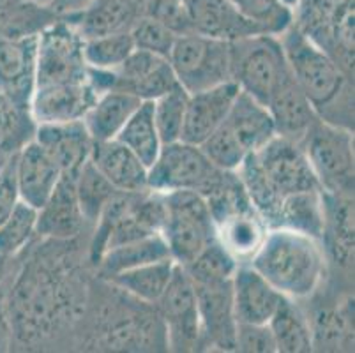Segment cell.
I'll return each instance as SVG.
<instances>
[{"label":"cell","instance_id":"cell-1","mask_svg":"<svg viewBox=\"0 0 355 353\" xmlns=\"http://www.w3.org/2000/svg\"><path fill=\"white\" fill-rule=\"evenodd\" d=\"M279 41L293 80L318 117L329 124L352 129L354 89L345 67L297 25L292 24L279 34Z\"/></svg>","mask_w":355,"mask_h":353},{"label":"cell","instance_id":"cell-2","mask_svg":"<svg viewBox=\"0 0 355 353\" xmlns=\"http://www.w3.org/2000/svg\"><path fill=\"white\" fill-rule=\"evenodd\" d=\"M250 265L293 300L313 295L325 272L322 242L288 228H269Z\"/></svg>","mask_w":355,"mask_h":353},{"label":"cell","instance_id":"cell-3","mask_svg":"<svg viewBox=\"0 0 355 353\" xmlns=\"http://www.w3.org/2000/svg\"><path fill=\"white\" fill-rule=\"evenodd\" d=\"M232 82L261 105L292 78L279 35L254 34L230 43Z\"/></svg>","mask_w":355,"mask_h":353},{"label":"cell","instance_id":"cell-4","mask_svg":"<svg viewBox=\"0 0 355 353\" xmlns=\"http://www.w3.org/2000/svg\"><path fill=\"white\" fill-rule=\"evenodd\" d=\"M163 196L166 214L161 233L173 261L184 267L216 239L214 219L205 198L196 191H175Z\"/></svg>","mask_w":355,"mask_h":353},{"label":"cell","instance_id":"cell-5","mask_svg":"<svg viewBox=\"0 0 355 353\" xmlns=\"http://www.w3.org/2000/svg\"><path fill=\"white\" fill-rule=\"evenodd\" d=\"M85 80H89V66L83 57L82 35L71 19L59 16L37 34L35 89Z\"/></svg>","mask_w":355,"mask_h":353},{"label":"cell","instance_id":"cell-6","mask_svg":"<svg viewBox=\"0 0 355 353\" xmlns=\"http://www.w3.org/2000/svg\"><path fill=\"white\" fill-rule=\"evenodd\" d=\"M177 82L188 94L232 82L230 43L202 34L180 35L168 57Z\"/></svg>","mask_w":355,"mask_h":353},{"label":"cell","instance_id":"cell-7","mask_svg":"<svg viewBox=\"0 0 355 353\" xmlns=\"http://www.w3.org/2000/svg\"><path fill=\"white\" fill-rule=\"evenodd\" d=\"M301 144L325 193L341 196L354 191L352 129L329 124L320 119L309 129Z\"/></svg>","mask_w":355,"mask_h":353},{"label":"cell","instance_id":"cell-8","mask_svg":"<svg viewBox=\"0 0 355 353\" xmlns=\"http://www.w3.org/2000/svg\"><path fill=\"white\" fill-rule=\"evenodd\" d=\"M200 145L188 141L164 144L156 161L148 166V189L168 194L175 191H196L203 194L219 177Z\"/></svg>","mask_w":355,"mask_h":353},{"label":"cell","instance_id":"cell-9","mask_svg":"<svg viewBox=\"0 0 355 353\" xmlns=\"http://www.w3.org/2000/svg\"><path fill=\"white\" fill-rule=\"evenodd\" d=\"M156 309L164 327L168 348L193 352L202 346L195 283L179 264L166 290L156 302Z\"/></svg>","mask_w":355,"mask_h":353},{"label":"cell","instance_id":"cell-10","mask_svg":"<svg viewBox=\"0 0 355 353\" xmlns=\"http://www.w3.org/2000/svg\"><path fill=\"white\" fill-rule=\"evenodd\" d=\"M253 154L261 170L266 171L270 182L283 196L320 187L304 147L299 141L274 136L266 147Z\"/></svg>","mask_w":355,"mask_h":353},{"label":"cell","instance_id":"cell-11","mask_svg":"<svg viewBox=\"0 0 355 353\" xmlns=\"http://www.w3.org/2000/svg\"><path fill=\"white\" fill-rule=\"evenodd\" d=\"M37 35H0V97L28 113L35 89Z\"/></svg>","mask_w":355,"mask_h":353},{"label":"cell","instance_id":"cell-12","mask_svg":"<svg viewBox=\"0 0 355 353\" xmlns=\"http://www.w3.org/2000/svg\"><path fill=\"white\" fill-rule=\"evenodd\" d=\"M110 74V89L131 92L140 101H154L179 85L170 60L148 51L137 50Z\"/></svg>","mask_w":355,"mask_h":353},{"label":"cell","instance_id":"cell-13","mask_svg":"<svg viewBox=\"0 0 355 353\" xmlns=\"http://www.w3.org/2000/svg\"><path fill=\"white\" fill-rule=\"evenodd\" d=\"M202 346L221 352L235 350L237 320L232 302V281L195 284Z\"/></svg>","mask_w":355,"mask_h":353},{"label":"cell","instance_id":"cell-14","mask_svg":"<svg viewBox=\"0 0 355 353\" xmlns=\"http://www.w3.org/2000/svg\"><path fill=\"white\" fill-rule=\"evenodd\" d=\"M98 90L92 82L64 83V85L40 87L34 90L28 113L35 124L83 121L85 113L94 105Z\"/></svg>","mask_w":355,"mask_h":353},{"label":"cell","instance_id":"cell-15","mask_svg":"<svg viewBox=\"0 0 355 353\" xmlns=\"http://www.w3.org/2000/svg\"><path fill=\"white\" fill-rule=\"evenodd\" d=\"M62 170L35 140L15 154V182L21 202L40 210L62 179Z\"/></svg>","mask_w":355,"mask_h":353},{"label":"cell","instance_id":"cell-16","mask_svg":"<svg viewBox=\"0 0 355 353\" xmlns=\"http://www.w3.org/2000/svg\"><path fill=\"white\" fill-rule=\"evenodd\" d=\"M283 299L285 295L250 264H239L232 277V302L237 323L267 325Z\"/></svg>","mask_w":355,"mask_h":353},{"label":"cell","instance_id":"cell-17","mask_svg":"<svg viewBox=\"0 0 355 353\" xmlns=\"http://www.w3.org/2000/svg\"><path fill=\"white\" fill-rule=\"evenodd\" d=\"M239 90L241 89L237 83L227 82L218 87L189 94L180 140L193 145H202L227 121L228 112L234 105Z\"/></svg>","mask_w":355,"mask_h":353},{"label":"cell","instance_id":"cell-18","mask_svg":"<svg viewBox=\"0 0 355 353\" xmlns=\"http://www.w3.org/2000/svg\"><path fill=\"white\" fill-rule=\"evenodd\" d=\"M34 140L51 155L62 173L73 177L90 160L94 148V140L83 121L37 124Z\"/></svg>","mask_w":355,"mask_h":353},{"label":"cell","instance_id":"cell-19","mask_svg":"<svg viewBox=\"0 0 355 353\" xmlns=\"http://www.w3.org/2000/svg\"><path fill=\"white\" fill-rule=\"evenodd\" d=\"M196 34L221 41H237L261 32L230 0H184Z\"/></svg>","mask_w":355,"mask_h":353},{"label":"cell","instance_id":"cell-20","mask_svg":"<svg viewBox=\"0 0 355 353\" xmlns=\"http://www.w3.org/2000/svg\"><path fill=\"white\" fill-rule=\"evenodd\" d=\"M144 9L137 0H90L78 12L66 15L82 39L122 34L133 28Z\"/></svg>","mask_w":355,"mask_h":353},{"label":"cell","instance_id":"cell-21","mask_svg":"<svg viewBox=\"0 0 355 353\" xmlns=\"http://www.w3.org/2000/svg\"><path fill=\"white\" fill-rule=\"evenodd\" d=\"M90 161L117 191L140 193L148 189V166L119 140L94 144Z\"/></svg>","mask_w":355,"mask_h":353},{"label":"cell","instance_id":"cell-22","mask_svg":"<svg viewBox=\"0 0 355 353\" xmlns=\"http://www.w3.org/2000/svg\"><path fill=\"white\" fill-rule=\"evenodd\" d=\"M85 226L73 175H62L50 198L37 210V235L50 239L76 237Z\"/></svg>","mask_w":355,"mask_h":353},{"label":"cell","instance_id":"cell-23","mask_svg":"<svg viewBox=\"0 0 355 353\" xmlns=\"http://www.w3.org/2000/svg\"><path fill=\"white\" fill-rule=\"evenodd\" d=\"M277 136L290 138L301 144L309 129L320 121L318 113L308 101L293 76L274 92L267 103Z\"/></svg>","mask_w":355,"mask_h":353},{"label":"cell","instance_id":"cell-24","mask_svg":"<svg viewBox=\"0 0 355 353\" xmlns=\"http://www.w3.org/2000/svg\"><path fill=\"white\" fill-rule=\"evenodd\" d=\"M225 124L230 128L248 154L258 152L274 136H277L276 126L267 106L242 90H239Z\"/></svg>","mask_w":355,"mask_h":353},{"label":"cell","instance_id":"cell-25","mask_svg":"<svg viewBox=\"0 0 355 353\" xmlns=\"http://www.w3.org/2000/svg\"><path fill=\"white\" fill-rule=\"evenodd\" d=\"M140 103L137 96L121 89H108L98 94L94 105L83 117V124L94 144L115 140Z\"/></svg>","mask_w":355,"mask_h":353},{"label":"cell","instance_id":"cell-26","mask_svg":"<svg viewBox=\"0 0 355 353\" xmlns=\"http://www.w3.org/2000/svg\"><path fill=\"white\" fill-rule=\"evenodd\" d=\"M267 232L269 226L254 209L241 210L216 223V239L239 264H250Z\"/></svg>","mask_w":355,"mask_h":353},{"label":"cell","instance_id":"cell-27","mask_svg":"<svg viewBox=\"0 0 355 353\" xmlns=\"http://www.w3.org/2000/svg\"><path fill=\"white\" fill-rule=\"evenodd\" d=\"M279 226L324 241L327 232V209L324 189L299 191L283 196ZM277 226V228H279Z\"/></svg>","mask_w":355,"mask_h":353},{"label":"cell","instance_id":"cell-28","mask_svg":"<svg viewBox=\"0 0 355 353\" xmlns=\"http://www.w3.org/2000/svg\"><path fill=\"white\" fill-rule=\"evenodd\" d=\"M175 267V261L172 258H166V260L117 272V274L108 276L106 279L112 286L124 291L125 295L133 297L138 302L147 304V306H156V302L161 299L168 283L172 279Z\"/></svg>","mask_w":355,"mask_h":353},{"label":"cell","instance_id":"cell-29","mask_svg":"<svg viewBox=\"0 0 355 353\" xmlns=\"http://www.w3.org/2000/svg\"><path fill=\"white\" fill-rule=\"evenodd\" d=\"M166 258H172V255H170V249H168L163 233L157 232L145 235V237L135 239V241L124 242V244H117L114 248H108L96 264H98L103 276L108 277L117 274V272L166 260Z\"/></svg>","mask_w":355,"mask_h":353},{"label":"cell","instance_id":"cell-30","mask_svg":"<svg viewBox=\"0 0 355 353\" xmlns=\"http://www.w3.org/2000/svg\"><path fill=\"white\" fill-rule=\"evenodd\" d=\"M267 325L272 330L277 352L308 353L315 346L311 322L293 299L285 297Z\"/></svg>","mask_w":355,"mask_h":353},{"label":"cell","instance_id":"cell-31","mask_svg":"<svg viewBox=\"0 0 355 353\" xmlns=\"http://www.w3.org/2000/svg\"><path fill=\"white\" fill-rule=\"evenodd\" d=\"M237 175L244 186L251 205L267 223L269 228L279 226V210H282L283 194L276 189L266 171L261 170L254 154H248V157L239 166Z\"/></svg>","mask_w":355,"mask_h":353},{"label":"cell","instance_id":"cell-32","mask_svg":"<svg viewBox=\"0 0 355 353\" xmlns=\"http://www.w3.org/2000/svg\"><path fill=\"white\" fill-rule=\"evenodd\" d=\"M57 18L50 6L35 0H0V35L6 37L37 35Z\"/></svg>","mask_w":355,"mask_h":353},{"label":"cell","instance_id":"cell-33","mask_svg":"<svg viewBox=\"0 0 355 353\" xmlns=\"http://www.w3.org/2000/svg\"><path fill=\"white\" fill-rule=\"evenodd\" d=\"M115 140L124 144L129 150H133L145 166H150L156 161L163 144L154 124L153 101L140 103V106L129 117V121L125 122Z\"/></svg>","mask_w":355,"mask_h":353},{"label":"cell","instance_id":"cell-34","mask_svg":"<svg viewBox=\"0 0 355 353\" xmlns=\"http://www.w3.org/2000/svg\"><path fill=\"white\" fill-rule=\"evenodd\" d=\"M74 189H76V198H78L85 225L92 226L98 223L105 207L117 193V189L105 179V175L90 160L74 175Z\"/></svg>","mask_w":355,"mask_h":353},{"label":"cell","instance_id":"cell-35","mask_svg":"<svg viewBox=\"0 0 355 353\" xmlns=\"http://www.w3.org/2000/svg\"><path fill=\"white\" fill-rule=\"evenodd\" d=\"M237 267L239 261L218 239H214L196 255L195 260L184 265V270L188 272V276L195 284H214L232 281Z\"/></svg>","mask_w":355,"mask_h":353},{"label":"cell","instance_id":"cell-36","mask_svg":"<svg viewBox=\"0 0 355 353\" xmlns=\"http://www.w3.org/2000/svg\"><path fill=\"white\" fill-rule=\"evenodd\" d=\"M189 94L180 85L164 92L153 101V115L161 144H173L182 136Z\"/></svg>","mask_w":355,"mask_h":353},{"label":"cell","instance_id":"cell-37","mask_svg":"<svg viewBox=\"0 0 355 353\" xmlns=\"http://www.w3.org/2000/svg\"><path fill=\"white\" fill-rule=\"evenodd\" d=\"M37 233V209L18 200L0 225V255L16 257Z\"/></svg>","mask_w":355,"mask_h":353},{"label":"cell","instance_id":"cell-38","mask_svg":"<svg viewBox=\"0 0 355 353\" xmlns=\"http://www.w3.org/2000/svg\"><path fill=\"white\" fill-rule=\"evenodd\" d=\"M135 51L133 37L129 32L83 41V57L90 69L114 71Z\"/></svg>","mask_w":355,"mask_h":353},{"label":"cell","instance_id":"cell-39","mask_svg":"<svg viewBox=\"0 0 355 353\" xmlns=\"http://www.w3.org/2000/svg\"><path fill=\"white\" fill-rule=\"evenodd\" d=\"M261 32L279 35L293 24V9L283 0H230Z\"/></svg>","mask_w":355,"mask_h":353},{"label":"cell","instance_id":"cell-40","mask_svg":"<svg viewBox=\"0 0 355 353\" xmlns=\"http://www.w3.org/2000/svg\"><path fill=\"white\" fill-rule=\"evenodd\" d=\"M200 147L205 152L209 161L223 171H237L242 161L248 157V150L242 147L241 141L235 138L225 122Z\"/></svg>","mask_w":355,"mask_h":353},{"label":"cell","instance_id":"cell-41","mask_svg":"<svg viewBox=\"0 0 355 353\" xmlns=\"http://www.w3.org/2000/svg\"><path fill=\"white\" fill-rule=\"evenodd\" d=\"M137 50L148 51V53L159 55L168 58L173 50V44L177 41V35L168 31L166 27L156 21L150 16L141 12L140 18L135 21L133 28L129 31Z\"/></svg>","mask_w":355,"mask_h":353},{"label":"cell","instance_id":"cell-42","mask_svg":"<svg viewBox=\"0 0 355 353\" xmlns=\"http://www.w3.org/2000/svg\"><path fill=\"white\" fill-rule=\"evenodd\" d=\"M141 9H144V15L159 21L177 37L195 32L188 6L184 0H145Z\"/></svg>","mask_w":355,"mask_h":353},{"label":"cell","instance_id":"cell-43","mask_svg":"<svg viewBox=\"0 0 355 353\" xmlns=\"http://www.w3.org/2000/svg\"><path fill=\"white\" fill-rule=\"evenodd\" d=\"M235 350L246 353H276V341L269 325L237 323Z\"/></svg>","mask_w":355,"mask_h":353},{"label":"cell","instance_id":"cell-44","mask_svg":"<svg viewBox=\"0 0 355 353\" xmlns=\"http://www.w3.org/2000/svg\"><path fill=\"white\" fill-rule=\"evenodd\" d=\"M20 200L15 182V155L0 168V225L11 214L12 207Z\"/></svg>","mask_w":355,"mask_h":353},{"label":"cell","instance_id":"cell-45","mask_svg":"<svg viewBox=\"0 0 355 353\" xmlns=\"http://www.w3.org/2000/svg\"><path fill=\"white\" fill-rule=\"evenodd\" d=\"M90 0H51V9L59 16L73 15L85 8Z\"/></svg>","mask_w":355,"mask_h":353},{"label":"cell","instance_id":"cell-46","mask_svg":"<svg viewBox=\"0 0 355 353\" xmlns=\"http://www.w3.org/2000/svg\"><path fill=\"white\" fill-rule=\"evenodd\" d=\"M8 261H9L8 257H2V255H0V283L4 281L6 274H8Z\"/></svg>","mask_w":355,"mask_h":353},{"label":"cell","instance_id":"cell-47","mask_svg":"<svg viewBox=\"0 0 355 353\" xmlns=\"http://www.w3.org/2000/svg\"><path fill=\"white\" fill-rule=\"evenodd\" d=\"M283 2H285V4H288L292 9H295V6H297V2H299V0H283Z\"/></svg>","mask_w":355,"mask_h":353},{"label":"cell","instance_id":"cell-48","mask_svg":"<svg viewBox=\"0 0 355 353\" xmlns=\"http://www.w3.org/2000/svg\"><path fill=\"white\" fill-rule=\"evenodd\" d=\"M37 4H43V6H50L51 8V0H35Z\"/></svg>","mask_w":355,"mask_h":353},{"label":"cell","instance_id":"cell-49","mask_svg":"<svg viewBox=\"0 0 355 353\" xmlns=\"http://www.w3.org/2000/svg\"><path fill=\"white\" fill-rule=\"evenodd\" d=\"M137 2H138V4H141V6H144V2H145V0H137Z\"/></svg>","mask_w":355,"mask_h":353}]
</instances>
